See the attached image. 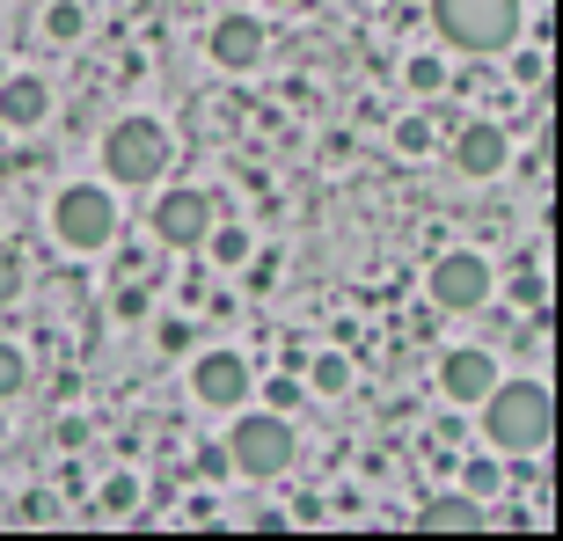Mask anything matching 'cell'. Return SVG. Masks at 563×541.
<instances>
[{
    "mask_svg": "<svg viewBox=\"0 0 563 541\" xmlns=\"http://www.w3.org/2000/svg\"><path fill=\"white\" fill-rule=\"evenodd\" d=\"M44 30H52V37L59 44H74L88 30V15H81V0H52V8H44Z\"/></svg>",
    "mask_w": 563,
    "mask_h": 541,
    "instance_id": "15",
    "label": "cell"
},
{
    "mask_svg": "<svg viewBox=\"0 0 563 541\" xmlns=\"http://www.w3.org/2000/svg\"><path fill=\"white\" fill-rule=\"evenodd\" d=\"M314 388H322V396H344V388H352V358H344V352H322V358H314Z\"/></svg>",
    "mask_w": 563,
    "mask_h": 541,
    "instance_id": "16",
    "label": "cell"
},
{
    "mask_svg": "<svg viewBox=\"0 0 563 541\" xmlns=\"http://www.w3.org/2000/svg\"><path fill=\"white\" fill-rule=\"evenodd\" d=\"M212 228V198L206 190H168L162 206H154V234H162L168 250H198Z\"/></svg>",
    "mask_w": 563,
    "mask_h": 541,
    "instance_id": "8",
    "label": "cell"
},
{
    "mask_svg": "<svg viewBox=\"0 0 563 541\" xmlns=\"http://www.w3.org/2000/svg\"><path fill=\"white\" fill-rule=\"evenodd\" d=\"M432 534H476V527H490V505L468 498V490H446V498H424V520Z\"/></svg>",
    "mask_w": 563,
    "mask_h": 541,
    "instance_id": "13",
    "label": "cell"
},
{
    "mask_svg": "<svg viewBox=\"0 0 563 541\" xmlns=\"http://www.w3.org/2000/svg\"><path fill=\"white\" fill-rule=\"evenodd\" d=\"M542 74H549L542 52H512V81H520V88H542Z\"/></svg>",
    "mask_w": 563,
    "mask_h": 541,
    "instance_id": "23",
    "label": "cell"
},
{
    "mask_svg": "<svg viewBox=\"0 0 563 541\" xmlns=\"http://www.w3.org/2000/svg\"><path fill=\"white\" fill-rule=\"evenodd\" d=\"M15 520L22 527H44V520H52V498H44V490H30V498L15 505Z\"/></svg>",
    "mask_w": 563,
    "mask_h": 541,
    "instance_id": "24",
    "label": "cell"
},
{
    "mask_svg": "<svg viewBox=\"0 0 563 541\" xmlns=\"http://www.w3.org/2000/svg\"><path fill=\"white\" fill-rule=\"evenodd\" d=\"M22 380H30V358H22L15 344H0V402L22 396Z\"/></svg>",
    "mask_w": 563,
    "mask_h": 541,
    "instance_id": "19",
    "label": "cell"
},
{
    "mask_svg": "<svg viewBox=\"0 0 563 541\" xmlns=\"http://www.w3.org/2000/svg\"><path fill=\"white\" fill-rule=\"evenodd\" d=\"M498 483H505L498 461H468V498H498Z\"/></svg>",
    "mask_w": 563,
    "mask_h": 541,
    "instance_id": "21",
    "label": "cell"
},
{
    "mask_svg": "<svg viewBox=\"0 0 563 541\" xmlns=\"http://www.w3.org/2000/svg\"><path fill=\"white\" fill-rule=\"evenodd\" d=\"M250 527H256V534H286V527H292V512H256Z\"/></svg>",
    "mask_w": 563,
    "mask_h": 541,
    "instance_id": "27",
    "label": "cell"
},
{
    "mask_svg": "<svg viewBox=\"0 0 563 541\" xmlns=\"http://www.w3.org/2000/svg\"><path fill=\"white\" fill-rule=\"evenodd\" d=\"M396 146H402V154H432V118H424V110H410V118L396 125Z\"/></svg>",
    "mask_w": 563,
    "mask_h": 541,
    "instance_id": "18",
    "label": "cell"
},
{
    "mask_svg": "<svg viewBox=\"0 0 563 541\" xmlns=\"http://www.w3.org/2000/svg\"><path fill=\"white\" fill-rule=\"evenodd\" d=\"M52 234H59L66 250H110V234H118V206H110L103 184H66L59 198H52Z\"/></svg>",
    "mask_w": 563,
    "mask_h": 541,
    "instance_id": "4",
    "label": "cell"
},
{
    "mask_svg": "<svg viewBox=\"0 0 563 541\" xmlns=\"http://www.w3.org/2000/svg\"><path fill=\"white\" fill-rule=\"evenodd\" d=\"M140 505V476H110L103 483V512H132Z\"/></svg>",
    "mask_w": 563,
    "mask_h": 541,
    "instance_id": "20",
    "label": "cell"
},
{
    "mask_svg": "<svg viewBox=\"0 0 563 541\" xmlns=\"http://www.w3.org/2000/svg\"><path fill=\"white\" fill-rule=\"evenodd\" d=\"M44 118H52V88H44L37 74H8V81H0V125L8 132H37Z\"/></svg>",
    "mask_w": 563,
    "mask_h": 541,
    "instance_id": "12",
    "label": "cell"
},
{
    "mask_svg": "<svg viewBox=\"0 0 563 541\" xmlns=\"http://www.w3.org/2000/svg\"><path fill=\"white\" fill-rule=\"evenodd\" d=\"M110 308H118V322H140V314H146V286H125Z\"/></svg>",
    "mask_w": 563,
    "mask_h": 541,
    "instance_id": "25",
    "label": "cell"
},
{
    "mask_svg": "<svg viewBox=\"0 0 563 541\" xmlns=\"http://www.w3.org/2000/svg\"><path fill=\"white\" fill-rule=\"evenodd\" d=\"M264 402H272V410H292V402H300V380H292V374H278L272 388H264Z\"/></svg>",
    "mask_w": 563,
    "mask_h": 541,
    "instance_id": "26",
    "label": "cell"
},
{
    "mask_svg": "<svg viewBox=\"0 0 563 541\" xmlns=\"http://www.w3.org/2000/svg\"><path fill=\"white\" fill-rule=\"evenodd\" d=\"M190 396L206 402V410L250 402V366H242V352H206L198 366H190Z\"/></svg>",
    "mask_w": 563,
    "mask_h": 541,
    "instance_id": "7",
    "label": "cell"
},
{
    "mask_svg": "<svg viewBox=\"0 0 563 541\" xmlns=\"http://www.w3.org/2000/svg\"><path fill=\"white\" fill-rule=\"evenodd\" d=\"M505 162H512V140H505L490 118H468V125L454 132V168L461 176H498Z\"/></svg>",
    "mask_w": 563,
    "mask_h": 541,
    "instance_id": "11",
    "label": "cell"
},
{
    "mask_svg": "<svg viewBox=\"0 0 563 541\" xmlns=\"http://www.w3.org/2000/svg\"><path fill=\"white\" fill-rule=\"evenodd\" d=\"M212 66H228V74H250L256 59H264V22L256 15H220L212 22V37H206Z\"/></svg>",
    "mask_w": 563,
    "mask_h": 541,
    "instance_id": "10",
    "label": "cell"
},
{
    "mask_svg": "<svg viewBox=\"0 0 563 541\" xmlns=\"http://www.w3.org/2000/svg\"><path fill=\"white\" fill-rule=\"evenodd\" d=\"M15 292H22V250H8V242H0V308H8Z\"/></svg>",
    "mask_w": 563,
    "mask_h": 541,
    "instance_id": "22",
    "label": "cell"
},
{
    "mask_svg": "<svg viewBox=\"0 0 563 541\" xmlns=\"http://www.w3.org/2000/svg\"><path fill=\"white\" fill-rule=\"evenodd\" d=\"M432 30L454 52H512L520 37V0H432Z\"/></svg>",
    "mask_w": 563,
    "mask_h": 541,
    "instance_id": "2",
    "label": "cell"
},
{
    "mask_svg": "<svg viewBox=\"0 0 563 541\" xmlns=\"http://www.w3.org/2000/svg\"><path fill=\"white\" fill-rule=\"evenodd\" d=\"M483 300H490V264H483V256L454 250V256H439V264H432V308L468 314V308H483Z\"/></svg>",
    "mask_w": 563,
    "mask_h": 541,
    "instance_id": "6",
    "label": "cell"
},
{
    "mask_svg": "<svg viewBox=\"0 0 563 541\" xmlns=\"http://www.w3.org/2000/svg\"><path fill=\"white\" fill-rule=\"evenodd\" d=\"M103 168H110V184H125V190L154 184L168 168V132L154 125V118H118V125L103 132Z\"/></svg>",
    "mask_w": 563,
    "mask_h": 541,
    "instance_id": "3",
    "label": "cell"
},
{
    "mask_svg": "<svg viewBox=\"0 0 563 541\" xmlns=\"http://www.w3.org/2000/svg\"><path fill=\"white\" fill-rule=\"evenodd\" d=\"M206 250H212V264H250V234L242 228H206Z\"/></svg>",
    "mask_w": 563,
    "mask_h": 541,
    "instance_id": "17",
    "label": "cell"
},
{
    "mask_svg": "<svg viewBox=\"0 0 563 541\" xmlns=\"http://www.w3.org/2000/svg\"><path fill=\"white\" fill-rule=\"evenodd\" d=\"M490 380H498V358L483 352V344H454V352L439 358V388H446V402H483Z\"/></svg>",
    "mask_w": 563,
    "mask_h": 541,
    "instance_id": "9",
    "label": "cell"
},
{
    "mask_svg": "<svg viewBox=\"0 0 563 541\" xmlns=\"http://www.w3.org/2000/svg\"><path fill=\"white\" fill-rule=\"evenodd\" d=\"M549 424H556V402H549L542 380H490V396H483V439L498 454L549 446Z\"/></svg>",
    "mask_w": 563,
    "mask_h": 541,
    "instance_id": "1",
    "label": "cell"
},
{
    "mask_svg": "<svg viewBox=\"0 0 563 541\" xmlns=\"http://www.w3.org/2000/svg\"><path fill=\"white\" fill-rule=\"evenodd\" d=\"M402 81L418 88V96H439V88H446V59H439V52H418V59L402 66Z\"/></svg>",
    "mask_w": 563,
    "mask_h": 541,
    "instance_id": "14",
    "label": "cell"
},
{
    "mask_svg": "<svg viewBox=\"0 0 563 541\" xmlns=\"http://www.w3.org/2000/svg\"><path fill=\"white\" fill-rule=\"evenodd\" d=\"M228 468H242V476H286V468H292V424H286V410H250V417H234V432H228Z\"/></svg>",
    "mask_w": 563,
    "mask_h": 541,
    "instance_id": "5",
    "label": "cell"
}]
</instances>
